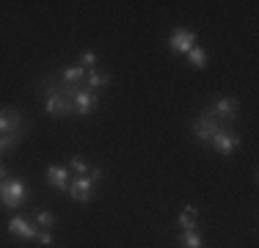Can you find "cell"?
<instances>
[{"mask_svg": "<svg viewBox=\"0 0 259 248\" xmlns=\"http://www.w3.org/2000/svg\"><path fill=\"white\" fill-rule=\"evenodd\" d=\"M28 198V182L22 177H6L0 182V204L9 210H17Z\"/></svg>", "mask_w": 259, "mask_h": 248, "instance_id": "cell-1", "label": "cell"}, {"mask_svg": "<svg viewBox=\"0 0 259 248\" xmlns=\"http://www.w3.org/2000/svg\"><path fill=\"white\" fill-rule=\"evenodd\" d=\"M218 130H221V119L209 108H204L193 119V138L199 141V144H204V146H209V141H212V135L218 133Z\"/></svg>", "mask_w": 259, "mask_h": 248, "instance_id": "cell-2", "label": "cell"}, {"mask_svg": "<svg viewBox=\"0 0 259 248\" xmlns=\"http://www.w3.org/2000/svg\"><path fill=\"white\" fill-rule=\"evenodd\" d=\"M45 110L53 116V119H64V116L75 113V108H72V99L66 97V89H64V83H61V89L55 91V94L45 97Z\"/></svg>", "mask_w": 259, "mask_h": 248, "instance_id": "cell-3", "label": "cell"}, {"mask_svg": "<svg viewBox=\"0 0 259 248\" xmlns=\"http://www.w3.org/2000/svg\"><path fill=\"white\" fill-rule=\"evenodd\" d=\"M22 130H25V116H22L20 110L0 108V135H20Z\"/></svg>", "mask_w": 259, "mask_h": 248, "instance_id": "cell-4", "label": "cell"}, {"mask_svg": "<svg viewBox=\"0 0 259 248\" xmlns=\"http://www.w3.org/2000/svg\"><path fill=\"white\" fill-rule=\"evenodd\" d=\"M97 91H91L89 86H83V89H77L75 94H72V108H75L77 116H91L97 110Z\"/></svg>", "mask_w": 259, "mask_h": 248, "instance_id": "cell-5", "label": "cell"}, {"mask_svg": "<svg viewBox=\"0 0 259 248\" xmlns=\"http://www.w3.org/2000/svg\"><path fill=\"white\" fill-rule=\"evenodd\" d=\"M94 188H97V182L85 174V177H77V179H72L69 182V196L75 198V201H80V204H89L91 198H94Z\"/></svg>", "mask_w": 259, "mask_h": 248, "instance_id": "cell-6", "label": "cell"}, {"mask_svg": "<svg viewBox=\"0 0 259 248\" xmlns=\"http://www.w3.org/2000/svg\"><path fill=\"white\" fill-rule=\"evenodd\" d=\"M240 141H243V138H240V135L234 133V130H224V127H221L218 133L212 135V141H209V146H212L215 152H221V154H232L234 149L240 146Z\"/></svg>", "mask_w": 259, "mask_h": 248, "instance_id": "cell-7", "label": "cell"}, {"mask_svg": "<svg viewBox=\"0 0 259 248\" xmlns=\"http://www.w3.org/2000/svg\"><path fill=\"white\" fill-rule=\"evenodd\" d=\"M9 232L14 234V237H22V240H36L41 229L30 218H25V215H14V218L9 221Z\"/></svg>", "mask_w": 259, "mask_h": 248, "instance_id": "cell-8", "label": "cell"}, {"mask_svg": "<svg viewBox=\"0 0 259 248\" xmlns=\"http://www.w3.org/2000/svg\"><path fill=\"white\" fill-rule=\"evenodd\" d=\"M168 47L174 50L177 55H188L190 50L196 47V33L193 30H185V28H177L168 39Z\"/></svg>", "mask_w": 259, "mask_h": 248, "instance_id": "cell-9", "label": "cell"}, {"mask_svg": "<svg viewBox=\"0 0 259 248\" xmlns=\"http://www.w3.org/2000/svg\"><path fill=\"white\" fill-rule=\"evenodd\" d=\"M47 182H50V188H55V190H66L72 182V171L66 169V166H50V169H47Z\"/></svg>", "mask_w": 259, "mask_h": 248, "instance_id": "cell-10", "label": "cell"}, {"mask_svg": "<svg viewBox=\"0 0 259 248\" xmlns=\"http://www.w3.org/2000/svg\"><path fill=\"white\" fill-rule=\"evenodd\" d=\"M209 110H212L218 119H237V110H240V102L234 97H221L215 105H209Z\"/></svg>", "mask_w": 259, "mask_h": 248, "instance_id": "cell-11", "label": "cell"}, {"mask_svg": "<svg viewBox=\"0 0 259 248\" xmlns=\"http://www.w3.org/2000/svg\"><path fill=\"white\" fill-rule=\"evenodd\" d=\"M177 223L182 226V232H193L196 226H199V210L190 204V207H185V213L177 218Z\"/></svg>", "mask_w": 259, "mask_h": 248, "instance_id": "cell-12", "label": "cell"}, {"mask_svg": "<svg viewBox=\"0 0 259 248\" xmlns=\"http://www.w3.org/2000/svg\"><path fill=\"white\" fill-rule=\"evenodd\" d=\"M108 83H110V74L102 72V69H91L89 74H85V86H89L91 91H100V89H105Z\"/></svg>", "mask_w": 259, "mask_h": 248, "instance_id": "cell-13", "label": "cell"}, {"mask_svg": "<svg viewBox=\"0 0 259 248\" xmlns=\"http://www.w3.org/2000/svg\"><path fill=\"white\" fill-rule=\"evenodd\" d=\"M180 248H204V240H201V234L196 232H182L180 234Z\"/></svg>", "mask_w": 259, "mask_h": 248, "instance_id": "cell-14", "label": "cell"}, {"mask_svg": "<svg viewBox=\"0 0 259 248\" xmlns=\"http://www.w3.org/2000/svg\"><path fill=\"white\" fill-rule=\"evenodd\" d=\"M188 61H190V66H196V69H204V66H207V50L196 45V47L188 53Z\"/></svg>", "mask_w": 259, "mask_h": 248, "instance_id": "cell-15", "label": "cell"}, {"mask_svg": "<svg viewBox=\"0 0 259 248\" xmlns=\"http://www.w3.org/2000/svg\"><path fill=\"white\" fill-rule=\"evenodd\" d=\"M33 223H36L39 229H47V232H50V229L55 226V215L47 213V210H39V213L33 215Z\"/></svg>", "mask_w": 259, "mask_h": 248, "instance_id": "cell-16", "label": "cell"}, {"mask_svg": "<svg viewBox=\"0 0 259 248\" xmlns=\"http://www.w3.org/2000/svg\"><path fill=\"white\" fill-rule=\"evenodd\" d=\"M72 171H75L77 177H85V174H89V160H85L83 154H75V157H72Z\"/></svg>", "mask_w": 259, "mask_h": 248, "instance_id": "cell-17", "label": "cell"}, {"mask_svg": "<svg viewBox=\"0 0 259 248\" xmlns=\"http://www.w3.org/2000/svg\"><path fill=\"white\" fill-rule=\"evenodd\" d=\"M20 141H22L20 135H0V154L17 149V144H20Z\"/></svg>", "mask_w": 259, "mask_h": 248, "instance_id": "cell-18", "label": "cell"}, {"mask_svg": "<svg viewBox=\"0 0 259 248\" xmlns=\"http://www.w3.org/2000/svg\"><path fill=\"white\" fill-rule=\"evenodd\" d=\"M80 66H83L85 72L97 69V53H94V50H85V53H83V58H80Z\"/></svg>", "mask_w": 259, "mask_h": 248, "instance_id": "cell-19", "label": "cell"}, {"mask_svg": "<svg viewBox=\"0 0 259 248\" xmlns=\"http://www.w3.org/2000/svg\"><path fill=\"white\" fill-rule=\"evenodd\" d=\"M36 240H39V245H41V248L53 245V234L47 232V229H41V232H39V237H36Z\"/></svg>", "mask_w": 259, "mask_h": 248, "instance_id": "cell-20", "label": "cell"}, {"mask_svg": "<svg viewBox=\"0 0 259 248\" xmlns=\"http://www.w3.org/2000/svg\"><path fill=\"white\" fill-rule=\"evenodd\" d=\"M89 177L97 182V179H102V171H100V169H91V174H89Z\"/></svg>", "mask_w": 259, "mask_h": 248, "instance_id": "cell-21", "label": "cell"}, {"mask_svg": "<svg viewBox=\"0 0 259 248\" xmlns=\"http://www.w3.org/2000/svg\"><path fill=\"white\" fill-rule=\"evenodd\" d=\"M6 177H9V171H6V166H3V163H0V182H3V179H6Z\"/></svg>", "mask_w": 259, "mask_h": 248, "instance_id": "cell-22", "label": "cell"}]
</instances>
